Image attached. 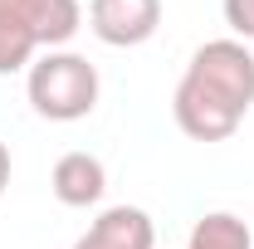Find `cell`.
I'll return each instance as SVG.
<instances>
[{
    "label": "cell",
    "instance_id": "obj_3",
    "mask_svg": "<svg viewBox=\"0 0 254 249\" xmlns=\"http://www.w3.org/2000/svg\"><path fill=\"white\" fill-rule=\"evenodd\" d=\"M98 93H103V78L98 68L83 54L73 49H49L25 68V98L39 118L49 123H78L98 108Z\"/></svg>",
    "mask_w": 254,
    "mask_h": 249
},
{
    "label": "cell",
    "instance_id": "obj_8",
    "mask_svg": "<svg viewBox=\"0 0 254 249\" xmlns=\"http://www.w3.org/2000/svg\"><path fill=\"white\" fill-rule=\"evenodd\" d=\"M225 25L235 30V39L254 44V0H225Z\"/></svg>",
    "mask_w": 254,
    "mask_h": 249
},
{
    "label": "cell",
    "instance_id": "obj_2",
    "mask_svg": "<svg viewBox=\"0 0 254 249\" xmlns=\"http://www.w3.org/2000/svg\"><path fill=\"white\" fill-rule=\"evenodd\" d=\"M83 25L78 0H0V78L30 68L34 54L64 49Z\"/></svg>",
    "mask_w": 254,
    "mask_h": 249
},
{
    "label": "cell",
    "instance_id": "obj_9",
    "mask_svg": "<svg viewBox=\"0 0 254 249\" xmlns=\"http://www.w3.org/2000/svg\"><path fill=\"white\" fill-rule=\"evenodd\" d=\"M10 186V152H5V142H0V195Z\"/></svg>",
    "mask_w": 254,
    "mask_h": 249
},
{
    "label": "cell",
    "instance_id": "obj_4",
    "mask_svg": "<svg viewBox=\"0 0 254 249\" xmlns=\"http://www.w3.org/2000/svg\"><path fill=\"white\" fill-rule=\"evenodd\" d=\"M161 25V0H88V30L108 49H137Z\"/></svg>",
    "mask_w": 254,
    "mask_h": 249
},
{
    "label": "cell",
    "instance_id": "obj_6",
    "mask_svg": "<svg viewBox=\"0 0 254 249\" xmlns=\"http://www.w3.org/2000/svg\"><path fill=\"white\" fill-rule=\"evenodd\" d=\"M49 186H54V200L68 205V210H88L103 200V190H108V171H103V161L93 152H64L54 161V176H49Z\"/></svg>",
    "mask_w": 254,
    "mask_h": 249
},
{
    "label": "cell",
    "instance_id": "obj_5",
    "mask_svg": "<svg viewBox=\"0 0 254 249\" xmlns=\"http://www.w3.org/2000/svg\"><path fill=\"white\" fill-rule=\"evenodd\" d=\"M152 245H157V230L142 205H108L73 240V249H152Z\"/></svg>",
    "mask_w": 254,
    "mask_h": 249
},
{
    "label": "cell",
    "instance_id": "obj_7",
    "mask_svg": "<svg viewBox=\"0 0 254 249\" xmlns=\"http://www.w3.org/2000/svg\"><path fill=\"white\" fill-rule=\"evenodd\" d=\"M186 249H254V235H250V225H245L240 215L210 210V215H200L195 225H190Z\"/></svg>",
    "mask_w": 254,
    "mask_h": 249
},
{
    "label": "cell",
    "instance_id": "obj_1",
    "mask_svg": "<svg viewBox=\"0 0 254 249\" xmlns=\"http://www.w3.org/2000/svg\"><path fill=\"white\" fill-rule=\"evenodd\" d=\"M254 108V49L245 39H205L171 93V118L190 142H225Z\"/></svg>",
    "mask_w": 254,
    "mask_h": 249
}]
</instances>
